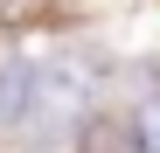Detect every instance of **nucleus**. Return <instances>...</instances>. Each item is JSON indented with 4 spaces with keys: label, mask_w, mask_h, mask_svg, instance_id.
I'll return each mask as SVG.
<instances>
[{
    "label": "nucleus",
    "mask_w": 160,
    "mask_h": 153,
    "mask_svg": "<svg viewBox=\"0 0 160 153\" xmlns=\"http://www.w3.org/2000/svg\"><path fill=\"white\" fill-rule=\"evenodd\" d=\"M84 97H91V76H84V56H63V63H49L42 76H35V105H28V118H77L84 111Z\"/></svg>",
    "instance_id": "obj_1"
},
{
    "label": "nucleus",
    "mask_w": 160,
    "mask_h": 153,
    "mask_svg": "<svg viewBox=\"0 0 160 153\" xmlns=\"http://www.w3.org/2000/svg\"><path fill=\"white\" fill-rule=\"evenodd\" d=\"M28 105H35V70L0 63V125H28Z\"/></svg>",
    "instance_id": "obj_2"
},
{
    "label": "nucleus",
    "mask_w": 160,
    "mask_h": 153,
    "mask_svg": "<svg viewBox=\"0 0 160 153\" xmlns=\"http://www.w3.org/2000/svg\"><path fill=\"white\" fill-rule=\"evenodd\" d=\"M84 153H139V132L118 118H91L84 125Z\"/></svg>",
    "instance_id": "obj_3"
},
{
    "label": "nucleus",
    "mask_w": 160,
    "mask_h": 153,
    "mask_svg": "<svg viewBox=\"0 0 160 153\" xmlns=\"http://www.w3.org/2000/svg\"><path fill=\"white\" fill-rule=\"evenodd\" d=\"M139 153H160V97L139 111Z\"/></svg>",
    "instance_id": "obj_4"
}]
</instances>
